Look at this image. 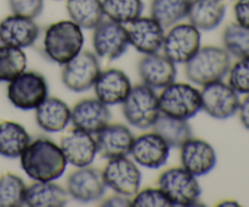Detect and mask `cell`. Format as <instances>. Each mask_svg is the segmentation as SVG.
<instances>
[{"mask_svg":"<svg viewBox=\"0 0 249 207\" xmlns=\"http://www.w3.org/2000/svg\"><path fill=\"white\" fill-rule=\"evenodd\" d=\"M26 68L27 56L23 49L0 44V82L9 83Z\"/></svg>","mask_w":249,"mask_h":207,"instance_id":"obj_31","label":"cell"},{"mask_svg":"<svg viewBox=\"0 0 249 207\" xmlns=\"http://www.w3.org/2000/svg\"><path fill=\"white\" fill-rule=\"evenodd\" d=\"M40 28L34 19L11 14L0 21V44L26 49L34 45Z\"/></svg>","mask_w":249,"mask_h":207,"instance_id":"obj_20","label":"cell"},{"mask_svg":"<svg viewBox=\"0 0 249 207\" xmlns=\"http://www.w3.org/2000/svg\"><path fill=\"white\" fill-rule=\"evenodd\" d=\"M36 122L45 133H60L71 123V107L60 97L48 96L36 109Z\"/></svg>","mask_w":249,"mask_h":207,"instance_id":"obj_23","label":"cell"},{"mask_svg":"<svg viewBox=\"0 0 249 207\" xmlns=\"http://www.w3.org/2000/svg\"><path fill=\"white\" fill-rule=\"evenodd\" d=\"M201 100L202 110L215 119H228L235 116L241 102L238 93L223 80L203 85Z\"/></svg>","mask_w":249,"mask_h":207,"instance_id":"obj_11","label":"cell"},{"mask_svg":"<svg viewBox=\"0 0 249 207\" xmlns=\"http://www.w3.org/2000/svg\"><path fill=\"white\" fill-rule=\"evenodd\" d=\"M223 44L231 56L249 57V27L237 22L228 24L223 32Z\"/></svg>","mask_w":249,"mask_h":207,"instance_id":"obj_32","label":"cell"},{"mask_svg":"<svg viewBox=\"0 0 249 207\" xmlns=\"http://www.w3.org/2000/svg\"><path fill=\"white\" fill-rule=\"evenodd\" d=\"M151 128L155 133L162 136L170 148H180L185 141L194 136L189 121L175 118L164 113L158 116Z\"/></svg>","mask_w":249,"mask_h":207,"instance_id":"obj_28","label":"cell"},{"mask_svg":"<svg viewBox=\"0 0 249 207\" xmlns=\"http://www.w3.org/2000/svg\"><path fill=\"white\" fill-rule=\"evenodd\" d=\"M18 158L21 168L33 182H56L68 165L60 145L46 136L29 141Z\"/></svg>","mask_w":249,"mask_h":207,"instance_id":"obj_1","label":"cell"},{"mask_svg":"<svg viewBox=\"0 0 249 207\" xmlns=\"http://www.w3.org/2000/svg\"><path fill=\"white\" fill-rule=\"evenodd\" d=\"M12 14L38 19L44 10V0H7Z\"/></svg>","mask_w":249,"mask_h":207,"instance_id":"obj_36","label":"cell"},{"mask_svg":"<svg viewBox=\"0 0 249 207\" xmlns=\"http://www.w3.org/2000/svg\"><path fill=\"white\" fill-rule=\"evenodd\" d=\"M101 173L106 187L117 194L131 197L140 189L141 170L128 156L109 158Z\"/></svg>","mask_w":249,"mask_h":207,"instance_id":"obj_10","label":"cell"},{"mask_svg":"<svg viewBox=\"0 0 249 207\" xmlns=\"http://www.w3.org/2000/svg\"><path fill=\"white\" fill-rule=\"evenodd\" d=\"M26 188L17 174L6 172L0 175V207L23 206Z\"/></svg>","mask_w":249,"mask_h":207,"instance_id":"obj_33","label":"cell"},{"mask_svg":"<svg viewBox=\"0 0 249 207\" xmlns=\"http://www.w3.org/2000/svg\"><path fill=\"white\" fill-rule=\"evenodd\" d=\"M111 119L108 106L97 97H87L78 101L71 109V123L74 128L96 134Z\"/></svg>","mask_w":249,"mask_h":207,"instance_id":"obj_22","label":"cell"},{"mask_svg":"<svg viewBox=\"0 0 249 207\" xmlns=\"http://www.w3.org/2000/svg\"><path fill=\"white\" fill-rule=\"evenodd\" d=\"M104 14L107 19L122 24H128L142 16V0H102Z\"/></svg>","mask_w":249,"mask_h":207,"instance_id":"obj_30","label":"cell"},{"mask_svg":"<svg viewBox=\"0 0 249 207\" xmlns=\"http://www.w3.org/2000/svg\"><path fill=\"white\" fill-rule=\"evenodd\" d=\"M131 206L134 207H172L160 188H145L139 189L131 197Z\"/></svg>","mask_w":249,"mask_h":207,"instance_id":"obj_34","label":"cell"},{"mask_svg":"<svg viewBox=\"0 0 249 207\" xmlns=\"http://www.w3.org/2000/svg\"><path fill=\"white\" fill-rule=\"evenodd\" d=\"M170 149L167 141L152 131L134 138L129 155L140 167L158 169L167 163Z\"/></svg>","mask_w":249,"mask_h":207,"instance_id":"obj_14","label":"cell"},{"mask_svg":"<svg viewBox=\"0 0 249 207\" xmlns=\"http://www.w3.org/2000/svg\"><path fill=\"white\" fill-rule=\"evenodd\" d=\"M31 140V135L21 123L7 119L0 122V156L18 158Z\"/></svg>","mask_w":249,"mask_h":207,"instance_id":"obj_26","label":"cell"},{"mask_svg":"<svg viewBox=\"0 0 249 207\" xmlns=\"http://www.w3.org/2000/svg\"><path fill=\"white\" fill-rule=\"evenodd\" d=\"M100 205L106 207H128L131 206V199L129 196H125V195L114 192L113 195L102 200Z\"/></svg>","mask_w":249,"mask_h":207,"instance_id":"obj_38","label":"cell"},{"mask_svg":"<svg viewBox=\"0 0 249 207\" xmlns=\"http://www.w3.org/2000/svg\"><path fill=\"white\" fill-rule=\"evenodd\" d=\"M126 27L112 19H102L94 28L92 48L99 58L116 60L125 54L129 48Z\"/></svg>","mask_w":249,"mask_h":207,"instance_id":"obj_12","label":"cell"},{"mask_svg":"<svg viewBox=\"0 0 249 207\" xmlns=\"http://www.w3.org/2000/svg\"><path fill=\"white\" fill-rule=\"evenodd\" d=\"M66 10L82 29H94L105 19L102 0H66Z\"/></svg>","mask_w":249,"mask_h":207,"instance_id":"obj_27","label":"cell"},{"mask_svg":"<svg viewBox=\"0 0 249 207\" xmlns=\"http://www.w3.org/2000/svg\"><path fill=\"white\" fill-rule=\"evenodd\" d=\"M7 99L18 110H36L49 96V84L41 73L23 71L7 84Z\"/></svg>","mask_w":249,"mask_h":207,"instance_id":"obj_7","label":"cell"},{"mask_svg":"<svg viewBox=\"0 0 249 207\" xmlns=\"http://www.w3.org/2000/svg\"><path fill=\"white\" fill-rule=\"evenodd\" d=\"M191 0H152L151 16L164 28L179 23L187 17Z\"/></svg>","mask_w":249,"mask_h":207,"instance_id":"obj_29","label":"cell"},{"mask_svg":"<svg viewBox=\"0 0 249 207\" xmlns=\"http://www.w3.org/2000/svg\"><path fill=\"white\" fill-rule=\"evenodd\" d=\"M68 199L65 188L55 182H33L24 192V205L29 207H63Z\"/></svg>","mask_w":249,"mask_h":207,"instance_id":"obj_25","label":"cell"},{"mask_svg":"<svg viewBox=\"0 0 249 207\" xmlns=\"http://www.w3.org/2000/svg\"><path fill=\"white\" fill-rule=\"evenodd\" d=\"M60 148L67 163L75 168L91 166L97 155L94 134L74 127L61 138Z\"/></svg>","mask_w":249,"mask_h":207,"instance_id":"obj_17","label":"cell"},{"mask_svg":"<svg viewBox=\"0 0 249 207\" xmlns=\"http://www.w3.org/2000/svg\"><path fill=\"white\" fill-rule=\"evenodd\" d=\"M233 14L237 23L249 27V0H236Z\"/></svg>","mask_w":249,"mask_h":207,"instance_id":"obj_37","label":"cell"},{"mask_svg":"<svg viewBox=\"0 0 249 207\" xmlns=\"http://www.w3.org/2000/svg\"><path fill=\"white\" fill-rule=\"evenodd\" d=\"M229 84L238 94H249V57L238 58L229 70Z\"/></svg>","mask_w":249,"mask_h":207,"instance_id":"obj_35","label":"cell"},{"mask_svg":"<svg viewBox=\"0 0 249 207\" xmlns=\"http://www.w3.org/2000/svg\"><path fill=\"white\" fill-rule=\"evenodd\" d=\"M107 187L101 170L87 167H78L68 174L66 179V191L68 196L82 204L99 201L104 197Z\"/></svg>","mask_w":249,"mask_h":207,"instance_id":"obj_13","label":"cell"},{"mask_svg":"<svg viewBox=\"0 0 249 207\" xmlns=\"http://www.w3.org/2000/svg\"><path fill=\"white\" fill-rule=\"evenodd\" d=\"M237 112L240 114V121L242 126L249 131V94L246 95L245 99L240 102Z\"/></svg>","mask_w":249,"mask_h":207,"instance_id":"obj_39","label":"cell"},{"mask_svg":"<svg viewBox=\"0 0 249 207\" xmlns=\"http://www.w3.org/2000/svg\"><path fill=\"white\" fill-rule=\"evenodd\" d=\"M138 73L143 84L155 90L163 89L177 78V63L160 51L147 54L139 61Z\"/></svg>","mask_w":249,"mask_h":207,"instance_id":"obj_19","label":"cell"},{"mask_svg":"<svg viewBox=\"0 0 249 207\" xmlns=\"http://www.w3.org/2000/svg\"><path fill=\"white\" fill-rule=\"evenodd\" d=\"M225 14L224 0H191L186 19L201 32H208L220 26Z\"/></svg>","mask_w":249,"mask_h":207,"instance_id":"obj_24","label":"cell"},{"mask_svg":"<svg viewBox=\"0 0 249 207\" xmlns=\"http://www.w3.org/2000/svg\"><path fill=\"white\" fill-rule=\"evenodd\" d=\"M164 27L152 16H140L128 23L129 44L142 55L162 50L164 39Z\"/></svg>","mask_w":249,"mask_h":207,"instance_id":"obj_15","label":"cell"},{"mask_svg":"<svg viewBox=\"0 0 249 207\" xmlns=\"http://www.w3.org/2000/svg\"><path fill=\"white\" fill-rule=\"evenodd\" d=\"M131 87L133 84L128 75L113 67L101 71L92 85L95 97L107 106L121 105L130 92Z\"/></svg>","mask_w":249,"mask_h":207,"instance_id":"obj_21","label":"cell"},{"mask_svg":"<svg viewBox=\"0 0 249 207\" xmlns=\"http://www.w3.org/2000/svg\"><path fill=\"white\" fill-rule=\"evenodd\" d=\"M121 105L125 121L138 129L151 128L160 114L158 95L143 83L131 87Z\"/></svg>","mask_w":249,"mask_h":207,"instance_id":"obj_4","label":"cell"},{"mask_svg":"<svg viewBox=\"0 0 249 207\" xmlns=\"http://www.w3.org/2000/svg\"><path fill=\"white\" fill-rule=\"evenodd\" d=\"M218 157L213 146L203 139L190 138L180 146V163L187 172L198 177L209 174L215 168Z\"/></svg>","mask_w":249,"mask_h":207,"instance_id":"obj_16","label":"cell"},{"mask_svg":"<svg viewBox=\"0 0 249 207\" xmlns=\"http://www.w3.org/2000/svg\"><path fill=\"white\" fill-rule=\"evenodd\" d=\"M157 187L167 196L172 206H195L199 202L202 188L196 175L184 167H172L163 170L157 180Z\"/></svg>","mask_w":249,"mask_h":207,"instance_id":"obj_5","label":"cell"},{"mask_svg":"<svg viewBox=\"0 0 249 207\" xmlns=\"http://www.w3.org/2000/svg\"><path fill=\"white\" fill-rule=\"evenodd\" d=\"M201 31L190 22L173 24L163 39L162 50L174 63H186L201 48Z\"/></svg>","mask_w":249,"mask_h":207,"instance_id":"obj_9","label":"cell"},{"mask_svg":"<svg viewBox=\"0 0 249 207\" xmlns=\"http://www.w3.org/2000/svg\"><path fill=\"white\" fill-rule=\"evenodd\" d=\"M100 72L101 66L96 54L82 50L62 66L61 80L71 92L83 93L92 88Z\"/></svg>","mask_w":249,"mask_h":207,"instance_id":"obj_8","label":"cell"},{"mask_svg":"<svg viewBox=\"0 0 249 207\" xmlns=\"http://www.w3.org/2000/svg\"><path fill=\"white\" fill-rule=\"evenodd\" d=\"M83 29L72 19L53 22L43 38V53L51 62L63 66L83 50Z\"/></svg>","mask_w":249,"mask_h":207,"instance_id":"obj_2","label":"cell"},{"mask_svg":"<svg viewBox=\"0 0 249 207\" xmlns=\"http://www.w3.org/2000/svg\"><path fill=\"white\" fill-rule=\"evenodd\" d=\"M160 113L180 119H191L202 110L201 90L189 83L173 82L158 95Z\"/></svg>","mask_w":249,"mask_h":207,"instance_id":"obj_6","label":"cell"},{"mask_svg":"<svg viewBox=\"0 0 249 207\" xmlns=\"http://www.w3.org/2000/svg\"><path fill=\"white\" fill-rule=\"evenodd\" d=\"M94 135L97 153L106 160L129 156L135 138L131 129L122 123H107Z\"/></svg>","mask_w":249,"mask_h":207,"instance_id":"obj_18","label":"cell"},{"mask_svg":"<svg viewBox=\"0 0 249 207\" xmlns=\"http://www.w3.org/2000/svg\"><path fill=\"white\" fill-rule=\"evenodd\" d=\"M237 206V202L236 201H232V200H225V201L224 202H220V204H219V206Z\"/></svg>","mask_w":249,"mask_h":207,"instance_id":"obj_40","label":"cell"},{"mask_svg":"<svg viewBox=\"0 0 249 207\" xmlns=\"http://www.w3.org/2000/svg\"><path fill=\"white\" fill-rule=\"evenodd\" d=\"M231 67V55L225 48L215 45L201 46L185 63V75L191 83L206 85L223 80Z\"/></svg>","mask_w":249,"mask_h":207,"instance_id":"obj_3","label":"cell"}]
</instances>
